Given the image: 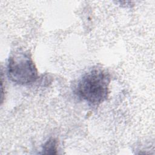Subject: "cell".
Instances as JSON below:
<instances>
[{"instance_id": "3", "label": "cell", "mask_w": 155, "mask_h": 155, "mask_svg": "<svg viewBox=\"0 0 155 155\" xmlns=\"http://www.w3.org/2000/svg\"><path fill=\"white\" fill-rule=\"evenodd\" d=\"M57 150V141L54 138H50L43 146L42 153L56 154Z\"/></svg>"}, {"instance_id": "2", "label": "cell", "mask_w": 155, "mask_h": 155, "mask_svg": "<svg viewBox=\"0 0 155 155\" xmlns=\"http://www.w3.org/2000/svg\"><path fill=\"white\" fill-rule=\"evenodd\" d=\"M7 75L8 78L16 84L27 85L36 80L38 71L28 54L16 52L8 59Z\"/></svg>"}, {"instance_id": "1", "label": "cell", "mask_w": 155, "mask_h": 155, "mask_svg": "<svg viewBox=\"0 0 155 155\" xmlns=\"http://www.w3.org/2000/svg\"><path fill=\"white\" fill-rule=\"evenodd\" d=\"M110 81L108 73L99 68H93L82 76L76 92L90 104L98 105L108 97Z\"/></svg>"}]
</instances>
